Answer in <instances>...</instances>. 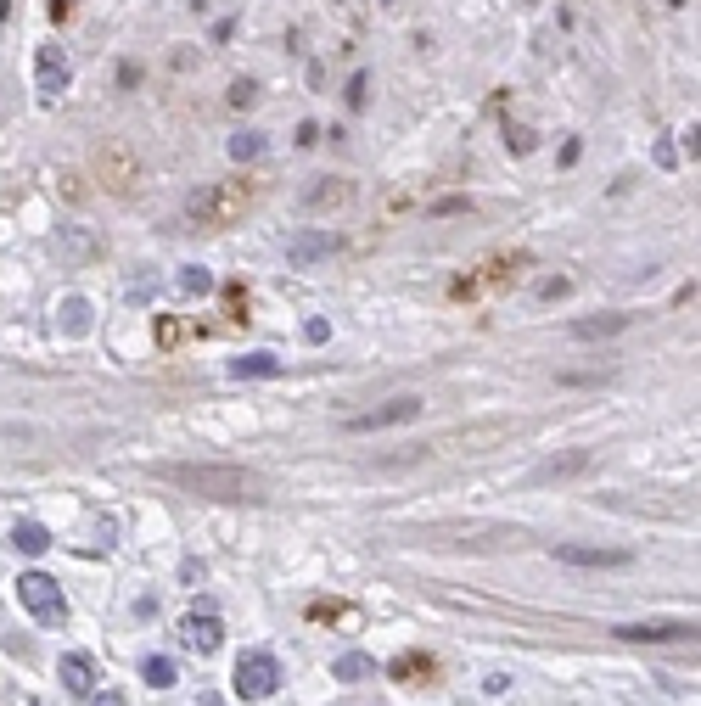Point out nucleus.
Instances as JSON below:
<instances>
[{"instance_id": "nucleus-1", "label": "nucleus", "mask_w": 701, "mask_h": 706, "mask_svg": "<svg viewBox=\"0 0 701 706\" xmlns=\"http://www.w3.org/2000/svg\"><path fill=\"white\" fill-rule=\"evenodd\" d=\"M158 477L174 482V488H186V494H197V499H219V505H253V499L270 494V482L258 477V471L219 466V460H169V466H158Z\"/></svg>"}, {"instance_id": "nucleus-2", "label": "nucleus", "mask_w": 701, "mask_h": 706, "mask_svg": "<svg viewBox=\"0 0 701 706\" xmlns=\"http://www.w3.org/2000/svg\"><path fill=\"white\" fill-rule=\"evenodd\" d=\"M247 202H253L247 185H202L197 197L186 202V213L197 219V225H208V230H225V225H236V219L247 213Z\"/></svg>"}, {"instance_id": "nucleus-3", "label": "nucleus", "mask_w": 701, "mask_h": 706, "mask_svg": "<svg viewBox=\"0 0 701 706\" xmlns=\"http://www.w3.org/2000/svg\"><path fill=\"white\" fill-rule=\"evenodd\" d=\"M230 690L242 695V701H270L281 690V662H275V650H247L236 673H230Z\"/></svg>"}, {"instance_id": "nucleus-4", "label": "nucleus", "mask_w": 701, "mask_h": 706, "mask_svg": "<svg viewBox=\"0 0 701 706\" xmlns=\"http://www.w3.org/2000/svg\"><path fill=\"white\" fill-rule=\"evenodd\" d=\"M17 600H23V611H29L34 622H45V628H57L62 617H68V600H62V589L45 572H23L17 578Z\"/></svg>"}, {"instance_id": "nucleus-5", "label": "nucleus", "mask_w": 701, "mask_h": 706, "mask_svg": "<svg viewBox=\"0 0 701 706\" xmlns=\"http://www.w3.org/2000/svg\"><path fill=\"white\" fill-rule=\"evenodd\" d=\"M432 538H449V550H505L516 544V527H494V522H472V527H438Z\"/></svg>"}, {"instance_id": "nucleus-6", "label": "nucleus", "mask_w": 701, "mask_h": 706, "mask_svg": "<svg viewBox=\"0 0 701 706\" xmlns=\"http://www.w3.org/2000/svg\"><path fill=\"white\" fill-rule=\"evenodd\" d=\"M612 634L629 645H679V639H696V622H623Z\"/></svg>"}, {"instance_id": "nucleus-7", "label": "nucleus", "mask_w": 701, "mask_h": 706, "mask_svg": "<svg viewBox=\"0 0 701 706\" xmlns=\"http://www.w3.org/2000/svg\"><path fill=\"white\" fill-rule=\"evenodd\" d=\"M331 253H337V230H298V236L287 241L292 269H315V264H326Z\"/></svg>"}, {"instance_id": "nucleus-8", "label": "nucleus", "mask_w": 701, "mask_h": 706, "mask_svg": "<svg viewBox=\"0 0 701 706\" xmlns=\"http://www.w3.org/2000/svg\"><path fill=\"white\" fill-rule=\"evenodd\" d=\"M427 410L421 398H393V404H382V410H371V415H354V421H343L348 432H382V426H404V421H415V415Z\"/></svg>"}, {"instance_id": "nucleus-9", "label": "nucleus", "mask_w": 701, "mask_h": 706, "mask_svg": "<svg viewBox=\"0 0 701 706\" xmlns=\"http://www.w3.org/2000/svg\"><path fill=\"white\" fill-rule=\"evenodd\" d=\"M595 466V454L589 449H573V454H556V460H544V466H533V488H550V482H573V477H584V471Z\"/></svg>"}, {"instance_id": "nucleus-10", "label": "nucleus", "mask_w": 701, "mask_h": 706, "mask_svg": "<svg viewBox=\"0 0 701 706\" xmlns=\"http://www.w3.org/2000/svg\"><path fill=\"white\" fill-rule=\"evenodd\" d=\"M550 550H556V561L589 566V572H606V566H629L634 561L629 550H595V544H550Z\"/></svg>"}, {"instance_id": "nucleus-11", "label": "nucleus", "mask_w": 701, "mask_h": 706, "mask_svg": "<svg viewBox=\"0 0 701 706\" xmlns=\"http://www.w3.org/2000/svg\"><path fill=\"white\" fill-rule=\"evenodd\" d=\"M180 634H186V645H191V650H202V656H208V650H219V645H225V622H219V617H208V611H202V617L191 611V617L180 622Z\"/></svg>"}, {"instance_id": "nucleus-12", "label": "nucleus", "mask_w": 701, "mask_h": 706, "mask_svg": "<svg viewBox=\"0 0 701 706\" xmlns=\"http://www.w3.org/2000/svg\"><path fill=\"white\" fill-rule=\"evenodd\" d=\"M62 684H68L73 695L96 690V662H90L85 650H68V656H62Z\"/></svg>"}, {"instance_id": "nucleus-13", "label": "nucleus", "mask_w": 701, "mask_h": 706, "mask_svg": "<svg viewBox=\"0 0 701 706\" xmlns=\"http://www.w3.org/2000/svg\"><path fill=\"white\" fill-rule=\"evenodd\" d=\"M230 376H236V382H264V376H281V359H275V353H242V359L230 365Z\"/></svg>"}, {"instance_id": "nucleus-14", "label": "nucleus", "mask_w": 701, "mask_h": 706, "mask_svg": "<svg viewBox=\"0 0 701 706\" xmlns=\"http://www.w3.org/2000/svg\"><path fill=\"white\" fill-rule=\"evenodd\" d=\"M629 325V314H589V320H573V337L595 342V337H617Z\"/></svg>"}, {"instance_id": "nucleus-15", "label": "nucleus", "mask_w": 701, "mask_h": 706, "mask_svg": "<svg viewBox=\"0 0 701 706\" xmlns=\"http://www.w3.org/2000/svg\"><path fill=\"white\" fill-rule=\"evenodd\" d=\"M348 202H354L348 180H315V191H309V208H348Z\"/></svg>"}, {"instance_id": "nucleus-16", "label": "nucleus", "mask_w": 701, "mask_h": 706, "mask_svg": "<svg viewBox=\"0 0 701 706\" xmlns=\"http://www.w3.org/2000/svg\"><path fill=\"white\" fill-rule=\"evenodd\" d=\"M12 544H17L23 555H45V550H51V533H45L40 522H17V527H12Z\"/></svg>"}, {"instance_id": "nucleus-17", "label": "nucleus", "mask_w": 701, "mask_h": 706, "mask_svg": "<svg viewBox=\"0 0 701 706\" xmlns=\"http://www.w3.org/2000/svg\"><path fill=\"white\" fill-rule=\"evenodd\" d=\"M376 662L371 656H359V650H348V656H337V667H331V678H343V684H359V678H371Z\"/></svg>"}, {"instance_id": "nucleus-18", "label": "nucleus", "mask_w": 701, "mask_h": 706, "mask_svg": "<svg viewBox=\"0 0 701 706\" xmlns=\"http://www.w3.org/2000/svg\"><path fill=\"white\" fill-rule=\"evenodd\" d=\"M141 678L152 684V690H169L174 678H180V667H174L169 656H146V662H141Z\"/></svg>"}, {"instance_id": "nucleus-19", "label": "nucleus", "mask_w": 701, "mask_h": 706, "mask_svg": "<svg viewBox=\"0 0 701 706\" xmlns=\"http://www.w3.org/2000/svg\"><path fill=\"white\" fill-rule=\"evenodd\" d=\"M62 253H68V258H90V253H96V236H90V230H62Z\"/></svg>"}, {"instance_id": "nucleus-20", "label": "nucleus", "mask_w": 701, "mask_h": 706, "mask_svg": "<svg viewBox=\"0 0 701 706\" xmlns=\"http://www.w3.org/2000/svg\"><path fill=\"white\" fill-rule=\"evenodd\" d=\"M180 292H214V275H208V269H202V264H186V269H180Z\"/></svg>"}, {"instance_id": "nucleus-21", "label": "nucleus", "mask_w": 701, "mask_h": 706, "mask_svg": "<svg viewBox=\"0 0 701 706\" xmlns=\"http://www.w3.org/2000/svg\"><path fill=\"white\" fill-rule=\"evenodd\" d=\"M264 152V135H236V141H230V157H236V163H247V157H258Z\"/></svg>"}, {"instance_id": "nucleus-22", "label": "nucleus", "mask_w": 701, "mask_h": 706, "mask_svg": "<svg viewBox=\"0 0 701 706\" xmlns=\"http://www.w3.org/2000/svg\"><path fill=\"white\" fill-rule=\"evenodd\" d=\"M62 314H68V331H85V325H90V303H79V297H68Z\"/></svg>"}, {"instance_id": "nucleus-23", "label": "nucleus", "mask_w": 701, "mask_h": 706, "mask_svg": "<svg viewBox=\"0 0 701 706\" xmlns=\"http://www.w3.org/2000/svg\"><path fill=\"white\" fill-rule=\"evenodd\" d=\"M303 337H309V342H326L331 325H326V320H309V325H303Z\"/></svg>"}, {"instance_id": "nucleus-24", "label": "nucleus", "mask_w": 701, "mask_h": 706, "mask_svg": "<svg viewBox=\"0 0 701 706\" xmlns=\"http://www.w3.org/2000/svg\"><path fill=\"white\" fill-rule=\"evenodd\" d=\"M90 706H124V690H107V695H90Z\"/></svg>"}]
</instances>
